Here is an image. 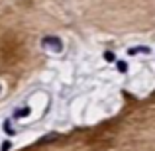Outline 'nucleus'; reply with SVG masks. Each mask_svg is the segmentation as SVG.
<instances>
[{"mask_svg": "<svg viewBox=\"0 0 155 151\" xmlns=\"http://www.w3.org/2000/svg\"><path fill=\"white\" fill-rule=\"evenodd\" d=\"M41 45L47 47V49H53L55 53L63 51V43H61V39L57 38V35H45V38L41 39Z\"/></svg>", "mask_w": 155, "mask_h": 151, "instance_id": "f257e3e1", "label": "nucleus"}, {"mask_svg": "<svg viewBox=\"0 0 155 151\" xmlns=\"http://www.w3.org/2000/svg\"><path fill=\"white\" fill-rule=\"evenodd\" d=\"M149 51H151V49L143 45V47H132L128 53H130V55H137V53H149Z\"/></svg>", "mask_w": 155, "mask_h": 151, "instance_id": "f03ea898", "label": "nucleus"}, {"mask_svg": "<svg viewBox=\"0 0 155 151\" xmlns=\"http://www.w3.org/2000/svg\"><path fill=\"white\" fill-rule=\"evenodd\" d=\"M28 114H30V108L24 106V108H20V110H16V112H14V118H26Z\"/></svg>", "mask_w": 155, "mask_h": 151, "instance_id": "7ed1b4c3", "label": "nucleus"}, {"mask_svg": "<svg viewBox=\"0 0 155 151\" xmlns=\"http://www.w3.org/2000/svg\"><path fill=\"white\" fill-rule=\"evenodd\" d=\"M116 67H118V71H120V73H126V71H128V65H126L124 61H118Z\"/></svg>", "mask_w": 155, "mask_h": 151, "instance_id": "20e7f679", "label": "nucleus"}, {"mask_svg": "<svg viewBox=\"0 0 155 151\" xmlns=\"http://www.w3.org/2000/svg\"><path fill=\"white\" fill-rule=\"evenodd\" d=\"M4 130H6V133H8V136H14V133H16L14 130H12V126H10V122H8V120L4 122Z\"/></svg>", "mask_w": 155, "mask_h": 151, "instance_id": "39448f33", "label": "nucleus"}, {"mask_svg": "<svg viewBox=\"0 0 155 151\" xmlns=\"http://www.w3.org/2000/svg\"><path fill=\"white\" fill-rule=\"evenodd\" d=\"M104 59H106V61H116V55H114L112 51H106V53H104Z\"/></svg>", "mask_w": 155, "mask_h": 151, "instance_id": "423d86ee", "label": "nucleus"}, {"mask_svg": "<svg viewBox=\"0 0 155 151\" xmlns=\"http://www.w3.org/2000/svg\"><path fill=\"white\" fill-rule=\"evenodd\" d=\"M10 147H12L10 141H4V143H2V151H10Z\"/></svg>", "mask_w": 155, "mask_h": 151, "instance_id": "0eeeda50", "label": "nucleus"}, {"mask_svg": "<svg viewBox=\"0 0 155 151\" xmlns=\"http://www.w3.org/2000/svg\"><path fill=\"white\" fill-rule=\"evenodd\" d=\"M0 90H2V87H0Z\"/></svg>", "mask_w": 155, "mask_h": 151, "instance_id": "6e6552de", "label": "nucleus"}]
</instances>
